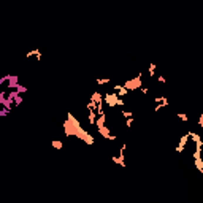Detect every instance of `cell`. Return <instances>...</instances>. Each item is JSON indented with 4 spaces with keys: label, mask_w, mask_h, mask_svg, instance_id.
Segmentation results:
<instances>
[{
    "label": "cell",
    "mask_w": 203,
    "mask_h": 203,
    "mask_svg": "<svg viewBox=\"0 0 203 203\" xmlns=\"http://www.w3.org/2000/svg\"><path fill=\"white\" fill-rule=\"evenodd\" d=\"M64 132H65V135H67V136H76V138L83 140V141L87 143V144H94V143H95L94 136L91 133H87V132L81 127L79 121H78L72 113H68V114H67V121L64 122Z\"/></svg>",
    "instance_id": "6da1fadb"
},
{
    "label": "cell",
    "mask_w": 203,
    "mask_h": 203,
    "mask_svg": "<svg viewBox=\"0 0 203 203\" xmlns=\"http://www.w3.org/2000/svg\"><path fill=\"white\" fill-rule=\"evenodd\" d=\"M124 87H127L128 91H136V89H140L141 87V75L132 78V79H127L126 83H124Z\"/></svg>",
    "instance_id": "7a4b0ae2"
},
{
    "label": "cell",
    "mask_w": 203,
    "mask_h": 203,
    "mask_svg": "<svg viewBox=\"0 0 203 203\" xmlns=\"http://www.w3.org/2000/svg\"><path fill=\"white\" fill-rule=\"evenodd\" d=\"M119 99H121V97L118 95V92H113V94H105V95H103V102L108 105V106H111V108L118 105Z\"/></svg>",
    "instance_id": "3957f363"
},
{
    "label": "cell",
    "mask_w": 203,
    "mask_h": 203,
    "mask_svg": "<svg viewBox=\"0 0 203 203\" xmlns=\"http://www.w3.org/2000/svg\"><path fill=\"white\" fill-rule=\"evenodd\" d=\"M111 160L114 162V163H118L119 167H127L126 165V152H121L119 151V155H113Z\"/></svg>",
    "instance_id": "277c9868"
},
{
    "label": "cell",
    "mask_w": 203,
    "mask_h": 203,
    "mask_svg": "<svg viewBox=\"0 0 203 203\" xmlns=\"http://www.w3.org/2000/svg\"><path fill=\"white\" fill-rule=\"evenodd\" d=\"M187 141H189V133L182 135L181 138H179V143H178V146H176V152H182V151H184Z\"/></svg>",
    "instance_id": "5b68a950"
},
{
    "label": "cell",
    "mask_w": 203,
    "mask_h": 203,
    "mask_svg": "<svg viewBox=\"0 0 203 203\" xmlns=\"http://www.w3.org/2000/svg\"><path fill=\"white\" fill-rule=\"evenodd\" d=\"M19 84V78L14 75H8V83H6V87L8 89H16V86Z\"/></svg>",
    "instance_id": "8992f818"
},
{
    "label": "cell",
    "mask_w": 203,
    "mask_h": 203,
    "mask_svg": "<svg viewBox=\"0 0 203 203\" xmlns=\"http://www.w3.org/2000/svg\"><path fill=\"white\" fill-rule=\"evenodd\" d=\"M97 130H99V133L103 136L105 140H108L110 138V135H111V132H110V128L108 127H105V126H102V127H97Z\"/></svg>",
    "instance_id": "52a82bcc"
},
{
    "label": "cell",
    "mask_w": 203,
    "mask_h": 203,
    "mask_svg": "<svg viewBox=\"0 0 203 203\" xmlns=\"http://www.w3.org/2000/svg\"><path fill=\"white\" fill-rule=\"evenodd\" d=\"M95 121H97V111L92 110V108H89V124L95 126Z\"/></svg>",
    "instance_id": "ba28073f"
},
{
    "label": "cell",
    "mask_w": 203,
    "mask_h": 203,
    "mask_svg": "<svg viewBox=\"0 0 203 203\" xmlns=\"http://www.w3.org/2000/svg\"><path fill=\"white\" fill-rule=\"evenodd\" d=\"M37 57V59L38 60H40L41 59V53H40V51H38V49H33V51H29V53H27L26 54V57H27V59H29V57Z\"/></svg>",
    "instance_id": "9c48e42d"
},
{
    "label": "cell",
    "mask_w": 203,
    "mask_h": 203,
    "mask_svg": "<svg viewBox=\"0 0 203 203\" xmlns=\"http://www.w3.org/2000/svg\"><path fill=\"white\" fill-rule=\"evenodd\" d=\"M91 99H92L94 102H97V103H105V102H103V97H102L100 92H94Z\"/></svg>",
    "instance_id": "30bf717a"
},
{
    "label": "cell",
    "mask_w": 203,
    "mask_h": 203,
    "mask_svg": "<svg viewBox=\"0 0 203 203\" xmlns=\"http://www.w3.org/2000/svg\"><path fill=\"white\" fill-rule=\"evenodd\" d=\"M51 146H53L54 149H62V148H64V143H62L60 140H51Z\"/></svg>",
    "instance_id": "8fae6325"
},
{
    "label": "cell",
    "mask_w": 203,
    "mask_h": 203,
    "mask_svg": "<svg viewBox=\"0 0 203 203\" xmlns=\"http://www.w3.org/2000/svg\"><path fill=\"white\" fill-rule=\"evenodd\" d=\"M194 160H195V167H197V170L203 175V157H200V159H194Z\"/></svg>",
    "instance_id": "7c38bea8"
},
{
    "label": "cell",
    "mask_w": 203,
    "mask_h": 203,
    "mask_svg": "<svg viewBox=\"0 0 203 203\" xmlns=\"http://www.w3.org/2000/svg\"><path fill=\"white\" fill-rule=\"evenodd\" d=\"M105 119H106V116H105V114H102V116H97L95 127H102V126H105Z\"/></svg>",
    "instance_id": "4fadbf2b"
},
{
    "label": "cell",
    "mask_w": 203,
    "mask_h": 203,
    "mask_svg": "<svg viewBox=\"0 0 203 203\" xmlns=\"http://www.w3.org/2000/svg\"><path fill=\"white\" fill-rule=\"evenodd\" d=\"M187 133H189V138L192 140L194 143H197L198 140H202V136L198 135V133H195V132H187Z\"/></svg>",
    "instance_id": "5bb4252c"
},
{
    "label": "cell",
    "mask_w": 203,
    "mask_h": 203,
    "mask_svg": "<svg viewBox=\"0 0 203 203\" xmlns=\"http://www.w3.org/2000/svg\"><path fill=\"white\" fill-rule=\"evenodd\" d=\"M194 159H200L202 157V148H198V146H195V152H194Z\"/></svg>",
    "instance_id": "9a60e30c"
},
{
    "label": "cell",
    "mask_w": 203,
    "mask_h": 203,
    "mask_svg": "<svg viewBox=\"0 0 203 203\" xmlns=\"http://www.w3.org/2000/svg\"><path fill=\"white\" fill-rule=\"evenodd\" d=\"M110 81H111L110 78H99V79H97V84H100V86L102 84H108Z\"/></svg>",
    "instance_id": "2e32d148"
},
{
    "label": "cell",
    "mask_w": 203,
    "mask_h": 203,
    "mask_svg": "<svg viewBox=\"0 0 203 203\" xmlns=\"http://www.w3.org/2000/svg\"><path fill=\"white\" fill-rule=\"evenodd\" d=\"M16 91H18L19 94H26V92H27V87H26V86H22V84H18V86H16Z\"/></svg>",
    "instance_id": "e0dca14e"
},
{
    "label": "cell",
    "mask_w": 203,
    "mask_h": 203,
    "mask_svg": "<svg viewBox=\"0 0 203 203\" xmlns=\"http://www.w3.org/2000/svg\"><path fill=\"white\" fill-rule=\"evenodd\" d=\"M8 113H10V110H8V108H5V106H2V108H0V116H2V118H5V116H8Z\"/></svg>",
    "instance_id": "ac0fdd59"
},
{
    "label": "cell",
    "mask_w": 203,
    "mask_h": 203,
    "mask_svg": "<svg viewBox=\"0 0 203 203\" xmlns=\"http://www.w3.org/2000/svg\"><path fill=\"white\" fill-rule=\"evenodd\" d=\"M13 102H14V105H16V106H19V105L22 103V97H21V94L14 97V100H13Z\"/></svg>",
    "instance_id": "d6986e66"
},
{
    "label": "cell",
    "mask_w": 203,
    "mask_h": 203,
    "mask_svg": "<svg viewBox=\"0 0 203 203\" xmlns=\"http://www.w3.org/2000/svg\"><path fill=\"white\" fill-rule=\"evenodd\" d=\"M148 72H149L151 76H154V75H155V64H151L149 68H148Z\"/></svg>",
    "instance_id": "ffe728a7"
},
{
    "label": "cell",
    "mask_w": 203,
    "mask_h": 203,
    "mask_svg": "<svg viewBox=\"0 0 203 203\" xmlns=\"http://www.w3.org/2000/svg\"><path fill=\"white\" fill-rule=\"evenodd\" d=\"M121 114H122L126 119H128V118H133V113H132V111H122Z\"/></svg>",
    "instance_id": "44dd1931"
},
{
    "label": "cell",
    "mask_w": 203,
    "mask_h": 203,
    "mask_svg": "<svg viewBox=\"0 0 203 203\" xmlns=\"http://www.w3.org/2000/svg\"><path fill=\"white\" fill-rule=\"evenodd\" d=\"M178 118L181 119V121H184V122H186L187 119H189V118H187V114H184V113H179V114H178Z\"/></svg>",
    "instance_id": "7402d4cb"
},
{
    "label": "cell",
    "mask_w": 203,
    "mask_h": 203,
    "mask_svg": "<svg viewBox=\"0 0 203 203\" xmlns=\"http://www.w3.org/2000/svg\"><path fill=\"white\" fill-rule=\"evenodd\" d=\"M163 106H167L165 103H159V105H155V108H154V111H160Z\"/></svg>",
    "instance_id": "603a6c76"
},
{
    "label": "cell",
    "mask_w": 203,
    "mask_h": 203,
    "mask_svg": "<svg viewBox=\"0 0 203 203\" xmlns=\"http://www.w3.org/2000/svg\"><path fill=\"white\" fill-rule=\"evenodd\" d=\"M197 124L198 126H203V113L200 114V118H198V121H197Z\"/></svg>",
    "instance_id": "cb8c5ba5"
},
{
    "label": "cell",
    "mask_w": 203,
    "mask_h": 203,
    "mask_svg": "<svg viewBox=\"0 0 203 203\" xmlns=\"http://www.w3.org/2000/svg\"><path fill=\"white\" fill-rule=\"evenodd\" d=\"M140 91H141V94H144V95H146V94L149 92V89H148V87H140Z\"/></svg>",
    "instance_id": "d4e9b609"
},
{
    "label": "cell",
    "mask_w": 203,
    "mask_h": 203,
    "mask_svg": "<svg viewBox=\"0 0 203 203\" xmlns=\"http://www.w3.org/2000/svg\"><path fill=\"white\" fill-rule=\"evenodd\" d=\"M132 124H133V118H128L127 119V127H130Z\"/></svg>",
    "instance_id": "484cf974"
},
{
    "label": "cell",
    "mask_w": 203,
    "mask_h": 203,
    "mask_svg": "<svg viewBox=\"0 0 203 203\" xmlns=\"http://www.w3.org/2000/svg\"><path fill=\"white\" fill-rule=\"evenodd\" d=\"M126 105V102H124L122 99H119V102H118V106H124Z\"/></svg>",
    "instance_id": "4316f807"
},
{
    "label": "cell",
    "mask_w": 203,
    "mask_h": 203,
    "mask_svg": "<svg viewBox=\"0 0 203 203\" xmlns=\"http://www.w3.org/2000/svg\"><path fill=\"white\" fill-rule=\"evenodd\" d=\"M157 81H159V83H165V78H163V76H159Z\"/></svg>",
    "instance_id": "83f0119b"
},
{
    "label": "cell",
    "mask_w": 203,
    "mask_h": 203,
    "mask_svg": "<svg viewBox=\"0 0 203 203\" xmlns=\"http://www.w3.org/2000/svg\"><path fill=\"white\" fill-rule=\"evenodd\" d=\"M200 127H202V130H203V126H200Z\"/></svg>",
    "instance_id": "f1b7e54d"
}]
</instances>
